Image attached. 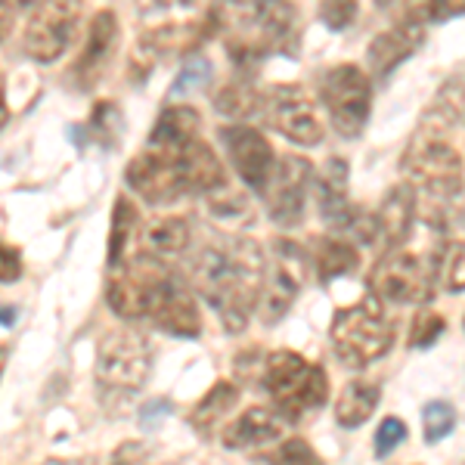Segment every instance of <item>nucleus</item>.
<instances>
[{
  "mask_svg": "<svg viewBox=\"0 0 465 465\" xmlns=\"http://www.w3.org/2000/svg\"><path fill=\"white\" fill-rule=\"evenodd\" d=\"M267 258L254 239L239 236L205 245L193 261V289L217 311L230 335L245 332L258 311Z\"/></svg>",
  "mask_w": 465,
  "mask_h": 465,
  "instance_id": "obj_1",
  "label": "nucleus"
},
{
  "mask_svg": "<svg viewBox=\"0 0 465 465\" xmlns=\"http://www.w3.org/2000/svg\"><path fill=\"white\" fill-rule=\"evenodd\" d=\"M205 32L221 35L223 50L236 65L267 56H295L302 22L286 0H212Z\"/></svg>",
  "mask_w": 465,
  "mask_h": 465,
  "instance_id": "obj_2",
  "label": "nucleus"
},
{
  "mask_svg": "<svg viewBox=\"0 0 465 465\" xmlns=\"http://www.w3.org/2000/svg\"><path fill=\"white\" fill-rule=\"evenodd\" d=\"M401 171L407 177L403 183H410L412 190L440 202L453 199L462 190V180H465L462 155L440 134V127H431L429 122L412 134V140L403 149Z\"/></svg>",
  "mask_w": 465,
  "mask_h": 465,
  "instance_id": "obj_3",
  "label": "nucleus"
},
{
  "mask_svg": "<svg viewBox=\"0 0 465 465\" xmlns=\"http://www.w3.org/2000/svg\"><path fill=\"white\" fill-rule=\"evenodd\" d=\"M261 385L286 419H302L329 401V376L320 363H307L298 351H273L261 363Z\"/></svg>",
  "mask_w": 465,
  "mask_h": 465,
  "instance_id": "obj_4",
  "label": "nucleus"
},
{
  "mask_svg": "<svg viewBox=\"0 0 465 465\" xmlns=\"http://www.w3.org/2000/svg\"><path fill=\"white\" fill-rule=\"evenodd\" d=\"M329 339H332V348L341 363L360 370V366L376 363L391 351L394 326L385 313V304L376 298H366V302L335 313Z\"/></svg>",
  "mask_w": 465,
  "mask_h": 465,
  "instance_id": "obj_5",
  "label": "nucleus"
},
{
  "mask_svg": "<svg viewBox=\"0 0 465 465\" xmlns=\"http://www.w3.org/2000/svg\"><path fill=\"white\" fill-rule=\"evenodd\" d=\"M153 370V348L140 332H109L96 348V381L103 401L143 388Z\"/></svg>",
  "mask_w": 465,
  "mask_h": 465,
  "instance_id": "obj_6",
  "label": "nucleus"
},
{
  "mask_svg": "<svg viewBox=\"0 0 465 465\" xmlns=\"http://www.w3.org/2000/svg\"><path fill=\"white\" fill-rule=\"evenodd\" d=\"M320 100L329 112V122L344 140H357L370 122L372 81L360 65H332L320 78Z\"/></svg>",
  "mask_w": 465,
  "mask_h": 465,
  "instance_id": "obj_7",
  "label": "nucleus"
},
{
  "mask_svg": "<svg viewBox=\"0 0 465 465\" xmlns=\"http://www.w3.org/2000/svg\"><path fill=\"white\" fill-rule=\"evenodd\" d=\"M434 270L419 254L410 252H388L376 261L370 273V292L385 307H410L425 304L434 292Z\"/></svg>",
  "mask_w": 465,
  "mask_h": 465,
  "instance_id": "obj_8",
  "label": "nucleus"
},
{
  "mask_svg": "<svg viewBox=\"0 0 465 465\" xmlns=\"http://www.w3.org/2000/svg\"><path fill=\"white\" fill-rule=\"evenodd\" d=\"M307 282V254L292 239H276L273 254L267 258L264 286H261L258 313L264 326H276L292 311L295 298Z\"/></svg>",
  "mask_w": 465,
  "mask_h": 465,
  "instance_id": "obj_9",
  "label": "nucleus"
},
{
  "mask_svg": "<svg viewBox=\"0 0 465 465\" xmlns=\"http://www.w3.org/2000/svg\"><path fill=\"white\" fill-rule=\"evenodd\" d=\"M81 22L78 0H44L22 32V54L37 65H54L72 47Z\"/></svg>",
  "mask_w": 465,
  "mask_h": 465,
  "instance_id": "obj_10",
  "label": "nucleus"
},
{
  "mask_svg": "<svg viewBox=\"0 0 465 465\" xmlns=\"http://www.w3.org/2000/svg\"><path fill=\"white\" fill-rule=\"evenodd\" d=\"M180 146L146 143V149H140L131 159V164L124 168L127 190L137 193L149 205H171V202L183 199L186 190H183V180H180V162H177Z\"/></svg>",
  "mask_w": 465,
  "mask_h": 465,
  "instance_id": "obj_11",
  "label": "nucleus"
},
{
  "mask_svg": "<svg viewBox=\"0 0 465 465\" xmlns=\"http://www.w3.org/2000/svg\"><path fill=\"white\" fill-rule=\"evenodd\" d=\"M267 124L276 134L298 146H320L322 143V124L317 118L313 96L302 84H273L261 100Z\"/></svg>",
  "mask_w": 465,
  "mask_h": 465,
  "instance_id": "obj_12",
  "label": "nucleus"
},
{
  "mask_svg": "<svg viewBox=\"0 0 465 465\" xmlns=\"http://www.w3.org/2000/svg\"><path fill=\"white\" fill-rule=\"evenodd\" d=\"M311 186H313V164L302 159V155H280L264 193H261L267 202V214L280 227H298L304 221V205Z\"/></svg>",
  "mask_w": 465,
  "mask_h": 465,
  "instance_id": "obj_13",
  "label": "nucleus"
},
{
  "mask_svg": "<svg viewBox=\"0 0 465 465\" xmlns=\"http://www.w3.org/2000/svg\"><path fill=\"white\" fill-rule=\"evenodd\" d=\"M164 280V270H159L155 261L137 258L127 261L124 267L109 270L106 282V302L112 313L122 320H149V307Z\"/></svg>",
  "mask_w": 465,
  "mask_h": 465,
  "instance_id": "obj_14",
  "label": "nucleus"
},
{
  "mask_svg": "<svg viewBox=\"0 0 465 465\" xmlns=\"http://www.w3.org/2000/svg\"><path fill=\"white\" fill-rule=\"evenodd\" d=\"M217 137H221V146H223V153H227L230 164L236 168L239 180H242L249 190L264 193L267 180L276 168V155H273L270 140L261 131H254V127L242 122L221 127Z\"/></svg>",
  "mask_w": 465,
  "mask_h": 465,
  "instance_id": "obj_15",
  "label": "nucleus"
},
{
  "mask_svg": "<svg viewBox=\"0 0 465 465\" xmlns=\"http://www.w3.org/2000/svg\"><path fill=\"white\" fill-rule=\"evenodd\" d=\"M149 322L159 326L162 332L174 335V339H199L202 317L196 298H193V292L183 280L164 273L162 286L153 298V307H149Z\"/></svg>",
  "mask_w": 465,
  "mask_h": 465,
  "instance_id": "obj_16",
  "label": "nucleus"
},
{
  "mask_svg": "<svg viewBox=\"0 0 465 465\" xmlns=\"http://www.w3.org/2000/svg\"><path fill=\"white\" fill-rule=\"evenodd\" d=\"M118 16L112 10H100L94 19H90V28H87V41H84V50L81 56L74 59L69 78L72 84L78 90H87L100 81V74L106 72L112 54H115V44H118Z\"/></svg>",
  "mask_w": 465,
  "mask_h": 465,
  "instance_id": "obj_17",
  "label": "nucleus"
},
{
  "mask_svg": "<svg viewBox=\"0 0 465 465\" xmlns=\"http://www.w3.org/2000/svg\"><path fill=\"white\" fill-rule=\"evenodd\" d=\"M289 419L276 407H249L221 431V444L227 450H254L282 438Z\"/></svg>",
  "mask_w": 465,
  "mask_h": 465,
  "instance_id": "obj_18",
  "label": "nucleus"
},
{
  "mask_svg": "<svg viewBox=\"0 0 465 465\" xmlns=\"http://www.w3.org/2000/svg\"><path fill=\"white\" fill-rule=\"evenodd\" d=\"M416 223V190L410 183H397L376 212V230L388 252H397L410 239Z\"/></svg>",
  "mask_w": 465,
  "mask_h": 465,
  "instance_id": "obj_19",
  "label": "nucleus"
},
{
  "mask_svg": "<svg viewBox=\"0 0 465 465\" xmlns=\"http://www.w3.org/2000/svg\"><path fill=\"white\" fill-rule=\"evenodd\" d=\"M186 249H190V223H186V217H159V221L146 223L137 232V258L155 261V264L174 261Z\"/></svg>",
  "mask_w": 465,
  "mask_h": 465,
  "instance_id": "obj_20",
  "label": "nucleus"
},
{
  "mask_svg": "<svg viewBox=\"0 0 465 465\" xmlns=\"http://www.w3.org/2000/svg\"><path fill=\"white\" fill-rule=\"evenodd\" d=\"M313 193H317V205L322 221L332 227V232L341 227L344 217L351 214L354 202L348 199V162L332 155L313 177Z\"/></svg>",
  "mask_w": 465,
  "mask_h": 465,
  "instance_id": "obj_21",
  "label": "nucleus"
},
{
  "mask_svg": "<svg viewBox=\"0 0 465 465\" xmlns=\"http://www.w3.org/2000/svg\"><path fill=\"white\" fill-rule=\"evenodd\" d=\"M422 32L425 28L407 25V22H397L391 32H381L376 41L370 44V56H366L372 78L385 81L412 50H419V44H422V37H425Z\"/></svg>",
  "mask_w": 465,
  "mask_h": 465,
  "instance_id": "obj_22",
  "label": "nucleus"
},
{
  "mask_svg": "<svg viewBox=\"0 0 465 465\" xmlns=\"http://www.w3.org/2000/svg\"><path fill=\"white\" fill-rule=\"evenodd\" d=\"M379 397H381V388L376 385V381H366V379L351 381V385L341 391L339 403H335V422L348 431L360 429V425L376 412Z\"/></svg>",
  "mask_w": 465,
  "mask_h": 465,
  "instance_id": "obj_23",
  "label": "nucleus"
},
{
  "mask_svg": "<svg viewBox=\"0 0 465 465\" xmlns=\"http://www.w3.org/2000/svg\"><path fill=\"white\" fill-rule=\"evenodd\" d=\"M202 131V115L193 106H164L159 122L153 124L146 143H162V146H180L196 140Z\"/></svg>",
  "mask_w": 465,
  "mask_h": 465,
  "instance_id": "obj_24",
  "label": "nucleus"
},
{
  "mask_svg": "<svg viewBox=\"0 0 465 465\" xmlns=\"http://www.w3.org/2000/svg\"><path fill=\"white\" fill-rule=\"evenodd\" d=\"M360 264L357 249L344 236H326L320 239L317 252H313V267H317L320 282H332L339 276L354 273Z\"/></svg>",
  "mask_w": 465,
  "mask_h": 465,
  "instance_id": "obj_25",
  "label": "nucleus"
},
{
  "mask_svg": "<svg viewBox=\"0 0 465 465\" xmlns=\"http://www.w3.org/2000/svg\"><path fill=\"white\" fill-rule=\"evenodd\" d=\"M140 232V214L134 202L127 196L115 199V212H112V232H109V270H118L127 264V249L137 242Z\"/></svg>",
  "mask_w": 465,
  "mask_h": 465,
  "instance_id": "obj_26",
  "label": "nucleus"
},
{
  "mask_svg": "<svg viewBox=\"0 0 465 465\" xmlns=\"http://www.w3.org/2000/svg\"><path fill=\"white\" fill-rule=\"evenodd\" d=\"M236 401H239V388L232 385V381H217V385H212V391H208L196 407H193L190 425L208 438V434H214L217 422H221V419L236 407Z\"/></svg>",
  "mask_w": 465,
  "mask_h": 465,
  "instance_id": "obj_27",
  "label": "nucleus"
},
{
  "mask_svg": "<svg viewBox=\"0 0 465 465\" xmlns=\"http://www.w3.org/2000/svg\"><path fill=\"white\" fill-rule=\"evenodd\" d=\"M205 205H208V214H212V221H217L221 227H242V223H252V202L245 196L242 190H232L230 183L217 186L205 196Z\"/></svg>",
  "mask_w": 465,
  "mask_h": 465,
  "instance_id": "obj_28",
  "label": "nucleus"
},
{
  "mask_svg": "<svg viewBox=\"0 0 465 465\" xmlns=\"http://www.w3.org/2000/svg\"><path fill=\"white\" fill-rule=\"evenodd\" d=\"M261 100H264V96L254 94L252 84H245V81H230V84H223L221 94L214 96V106L217 112H223V115L242 122V118H249L261 109Z\"/></svg>",
  "mask_w": 465,
  "mask_h": 465,
  "instance_id": "obj_29",
  "label": "nucleus"
},
{
  "mask_svg": "<svg viewBox=\"0 0 465 465\" xmlns=\"http://www.w3.org/2000/svg\"><path fill=\"white\" fill-rule=\"evenodd\" d=\"M434 276L447 292H465V242H447L438 258Z\"/></svg>",
  "mask_w": 465,
  "mask_h": 465,
  "instance_id": "obj_30",
  "label": "nucleus"
},
{
  "mask_svg": "<svg viewBox=\"0 0 465 465\" xmlns=\"http://www.w3.org/2000/svg\"><path fill=\"white\" fill-rule=\"evenodd\" d=\"M453 429H456L453 403H447V401L425 403V407H422V431H425V440H429V444H438V440H444Z\"/></svg>",
  "mask_w": 465,
  "mask_h": 465,
  "instance_id": "obj_31",
  "label": "nucleus"
},
{
  "mask_svg": "<svg viewBox=\"0 0 465 465\" xmlns=\"http://www.w3.org/2000/svg\"><path fill=\"white\" fill-rule=\"evenodd\" d=\"M212 63H208L205 56H190L186 59V65L180 69V74L174 78V87H171V96H186V94H196L212 81Z\"/></svg>",
  "mask_w": 465,
  "mask_h": 465,
  "instance_id": "obj_32",
  "label": "nucleus"
},
{
  "mask_svg": "<svg viewBox=\"0 0 465 465\" xmlns=\"http://www.w3.org/2000/svg\"><path fill=\"white\" fill-rule=\"evenodd\" d=\"M267 462L270 465H322L320 453L307 444L304 438H289L282 440L273 453H267Z\"/></svg>",
  "mask_w": 465,
  "mask_h": 465,
  "instance_id": "obj_33",
  "label": "nucleus"
},
{
  "mask_svg": "<svg viewBox=\"0 0 465 465\" xmlns=\"http://www.w3.org/2000/svg\"><path fill=\"white\" fill-rule=\"evenodd\" d=\"M434 112H438L440 118H447V122L465 124V78H453L440 87Z\"/></svg>",
  "mask_w": 465,
  "mask_h": 465,
  "instance_id": "obj_34",
  "label": "nucleus"
},
{
  "mask_svg": "<svg viewBox=\"0 0 465 465\" xmlns=\"http://www.w3.org/2000/svg\"><path fill=\"white\" fill-rule=\"evenodd\" d=\"M90 137L100 140L103 146H115V140L122 137V115L112 103H100L94 109V118H90Z\"/></svg>",
  "mask_w": 465,
  "mask_h": 465,
  "instance_id": "obj_35",
  "label": "nucleus"
},
{
  "mask_svg": "<svg viewBox=\"0 0 465 465\" xmlns=\"http://www.w3.org/2000/svg\"><path fill=\"white\" fill-rule=\"evenodd\" d=\"M447 320L434 311H419L412 320V332H410V348H431L434 341L444 335Z\"/></svg>",
  "mask_w": 465,
  "mask_h": 465,
  "instance_id": "obj_36",
  "label": "nucleus"
},
{
  "mask_svg": "<svg viewBox=\"0 0 465 465\" xmlns=\"http://www.w3.org/2000/svg\"><path fill=\"white\" fill-rule=\"evenodd\" d=\"M357 10H360L357 0H322L320 19H322V25L332 28V32H344V28L357 19Z\"/></svg>",
  "mask_w": 465,
  "mask_h": 465,
  "instance_id": "obj_37",
  "label": "nucleus"
},
{
  "mask_svg": "<svg viewBox=\"0 0 465 465\" xmlns=\"http://www.w3.org/2000/svg\"><path fill=\"white\" fill-rule=\"evenodd\" d=\"M403 440H407V425H403V419H397V416L381 419V425L376 431V456L385 460V456H391Z\"/></svg>",
  "mask_w": 465,
  "mask_h": 465,
  "instance_id": "obj_38",
  "label": "nucleus"
},
{
  "mask_svg": "<svg viewBox=\"0 0 465 465\" xmlns=\"http://www.w3.org/2000/svg\"><path fill=\"white\" fill-rule=\"evenodd\" d=\"M22 276V254L19 249H13V245H6L4 239H0V282L4 286H10V282H16Z\"/></svg>",
  "mask_w": 465,
  "mask_h": 465,
  "instance_id": "obj_39",
  "label": "nucleus"
},
{
  "mask_svg": "<svg viewBox=\"0 0 465 465\" xmlns=\"http://www.w3.org/2000/svg\"><path fill=\"white\" fill-rule=\"evenodd\" d=\"M171 412V401H164V397H155V401H149L143 410H140V425L143 429H153L155 422H159L162 416H168Z\"/></svg>",
  "mask_w": 465,
  "mask_h": 465,
  "instance_id": "obj_40",
  "label": "nucleus"
},
{
  "mask_svg": "<svg viewBox=\"0 0 465 465\" xmlns=\"http://www.w3.org/2000/svg\"><path fill=\"white\" fill-rule=\"evenodd\" d=\"M465 13V0H434V22H447Z\"/></svg>",
  "mask_w": 465,
  "mask_h": 465,
  "instance_id": "obj_41",
  "label": "nucleus"
},
{
  "mask_svg": "<svg viewBox=\"0 0 465 465\" xmlns=\"http://www.w3.org/2000/svg\"><path fill=\"white\" fill-rule=\"evenodd\" d=\"M10 32H13V6L6 0H0V44L10 37Z\"/></svg>",
  "mask_w": 465,
  "mask_h": 465,
  "instance_id": "obj_42",
  "label": "nucleus"
},
{
  "mask_svg": "<svg viewBox=\"0 0 465 465\" xmlns=\"http://www.w3.org/2000/svg\"><path fill=\"white\" fill-rule=\"evenodd\" d=\"M171 6V0H137L140 16H155V13H164Z\"/></svg>",
  "mask_w": 465,
  "mask_h": 465,
  "instance_id": "obj_43",
  "label": "nucleus"
},
{
  "mask_svg": "<svg viewBox=\"0 0 465 465\" xmlns=\"http://www.w3.org/2000/svg\"><path fill=\"white\" fill-rule=\"evenodd\" d=\"M6 4H10L13 10H37L44 0H6Z\"/></svg>",
  "mask_w": 465,
  "mask_h": 465,
  "instance_id": "obj_44",
  "label": "nucleus"
},
{
  "mask_svg": "<svg viewBox=\"0 0 465 465\" xmlns=\"http://www.w3.org/2000/svg\"><path fill=\"white\" fill-rule=\"evenodd\" d=\"M6 118H10V109H6V96H4V74H0V127L6 124Z\"/></svg>",
  "mask_w": 465,
  "mask_h": 465,
  "instance_id": "obj_45",
  "label": "nucleus"
},
{
  "mask_svg": "<svg viewBox=\"0 0 465 465\" xmlns=\"http://www.w3.org/2000/svg\"><path fill=\"white\" fill-rule=\"evenodd\" d=\"M6 354H10V351H6L4 344H0V372H4V366H6Z\"/></svg>",
  "mask_w": 465,
  "mask_h": 465,
  "instance_id": "obj_46",
  "label": "nucleus"
},
{
  "mask_svg": "<svg viewBox=\"0 0 465 465\" xmlns=\"http://www.w3.org/2000/svg\"><path fill=\"white\" fill-rule=\"evenodd\" d=\"M0 322H6V326H10V322H13V307H10V311L0 313Z\"/></svg>",
  "mask_w": 465,
  "mask_h": 465,
  "instance_id": "obj_47",
  "label": "nucleus"
},
{
  "mask_svg": "<svg viewBox=\"0 0 465 465\" xmlns=\"http://www.w3.org/2000/svg\"><path fill=\"white\" fill-rule=\"evenodd\" d=\"M177 4H180V6H190V4H193V0H177Z\"/></svg>",
  "mask_w": 465,
  "mask_h": 465,
  "instance_id": "obj_48",
  "label": "nucleus"
},
{
  "mask_svg": "<svg viewBox=\"0 0 465 465\" xmlns=\"http://www.w3.org/2000/svg\"><path fill=\"white\" fill-rule=\"evenodd\" d=\"M462 326H465V320H462Z\"/></svg>",
  "mask_w": 465,
  "mask_h": 465,
  "instance_id": "obj_49",
  "label": "nucleus"
}]
</instances>
